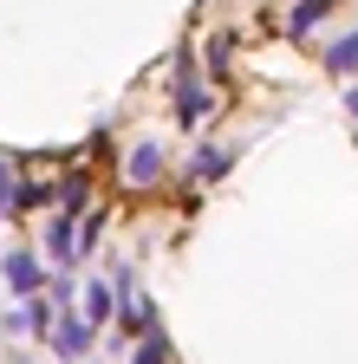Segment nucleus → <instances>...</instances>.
<instances>
[{"mask_svg": "<svg viewBox=\"0 0 358 364\" xmlns=\"http://www.w3.org/2000/svg\"><path fill=\"white\" fill-rule=\"evenodd\" d=\"M65 306H72V299H65ZM65 306H59V318H53V351H59V358H85L98 326H92L85 312H65Z\"/></svg>", "mask_w": 358, "mask_h": 364, "instance_id": "f257e3e1", "label": "nucleus"}, {"mask_svg": "<svg viewBox=\"0 0 358 364\" xmlns=\"http://www.w3.org/2000/svg\"><path fill=\"white\" fill-rule=\"evenodd\" d=\"M46 260H53V267H72V260H78V235H72V215H65V208L46 221Z\"/></svg>", "mask_w": 358, "mask_h": 364, "instance_id": "f03ea898", "label": "nucleus"}, {"mask_svg": "<svg viewBox=\"0 0 358 364\" xmlns=\"http://www.w3.org/2000/svg\"><path fill=\"white\" fill-rule=\"evenodd\" d=\"M0 273H7V287H14V293H39V260H33L26 247H14L7 260H0Z\"/></svg>", "mask_w": 358, "mask_h": 364, "instance_id": "7ed1b4c3", "label": "nucleus"}, {"mask_svg": "<svg viewBox=\"0 0 358 364\" xmlns=\"http://www.w3.org/2000/svg\"><path fill=\"white\" fill-rule=\"evenodd\" d=\"M176 72H183V91H176V111H183V124H196V117H209V105H215V98H209V91H202V85L189 78V59H183V65H176Z\"/></svg>", "mask_w": 358, "mask_h": 364, "instance_id": "20e7f679", "label": "nucleus"}, {"mask_svg": "<svg viewBox=\"0 0 358 364\" xmlns=\"http://www.w3.org/2000/svg\"><path fill=\"white\" fill-rule=\"evenodd\" d=\"M124 176H130V182H157V176H163V144H137V150H130V163H124Z\"/></svg>", "mask_w": 358, "mask_h": 364, "instance_id": "39448f33", "label": "nucleus"}, {"mask_svg": "<svg viewBox=\"0 0 358 364\" xmlns=\"http://www.w3.org/2000/svg\"><path fill=\"white\" fill-rule=\"evenodd\" d=\"M111 312H117V306H111V287H105V280H92V287H85V318H92V326H105Z\"/></svg>", "mask_w": 358, "mask_h": 364, "instance_id": "423d86ee", "label": "nucleus"}, {"mask_svg": "<svg viewBox=\"0 0 358 364\" xmlns=\"http://www.w3.org/2000/svg\"><path fill=\"white\" fill-rule=\"evenodd\" d=\"M326 65H332V72H358V33H345V39L326 46Z\"/></svg>", "mask_w": 358, "mask_h": 364, "instance_id": "0eeeda50", "label": "nucleus"}, {"mask_svg": "<svg viewBox=\"0 0 358 364\" xmlns=\"http://www.w3.org/2000/svg\"><path fill=\"white\" fill-rule=\"evenodd\" d=\"M326 7H332V0H300V7H293V33H306V26H312V20H320Z\"/></svg>", "mask_w": 358, "mask_h": 364, "instance_id": "6e6552de", "label": "nucleus"}, {"mask_svg": "<svg viewBox=\"0 0 358 364\" xmlns=\"http://www.w3.org/2000/svg\"><path fill=\"white\" fill-rule=\"evenodd\" d=\"M221 169H228V150H202L196 156V176H221Z\"/></svg>", "mask_w": 358, "mask_h": 364, "instance_id": "1a4fd4ad", "label": "nucleus"}, {"mask_svg": "<svg viewBox=\"0 0 358 364\" xmlns=\"http://www.w3.org/2000/svg\"><path fill=\"white\" fill-rule=\"evenodd\" d=\"M345 111H352V117H358V91H352V98H345Z\"/></svg>", "mask_w": 358, "mask_h": 364, "instance_id": "9d476101", "label": "nucleus"}]
</instances>
